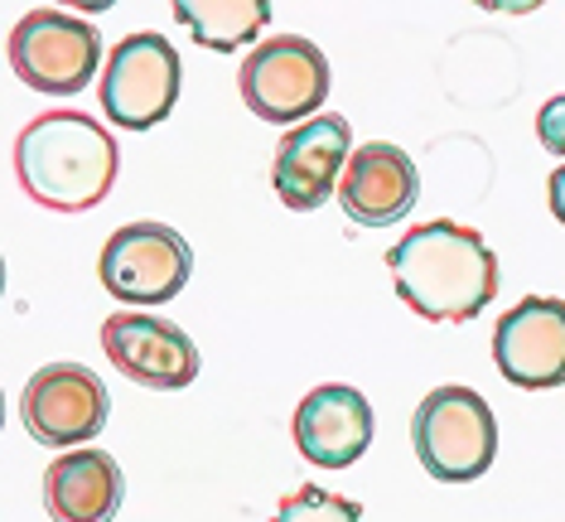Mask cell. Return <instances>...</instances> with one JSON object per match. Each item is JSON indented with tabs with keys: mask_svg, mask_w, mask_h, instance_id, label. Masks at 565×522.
<instances>
[{
	"mask_svg": "<svg viewBox=\"0 0 565 522\" xmlns=\"http://www.w3.org/2000/svg\"><path fill=\"white\" fill-rule=\"evenodd\" d=\"M396 300L426 324H469L498 296V257L483 233L465 223H420L387 247Z\"/></svg>",
	"mask_w": 565,
	"mask_h": 522,
	"instance_id": "obj_1",
	"label": "cell"
},
{
	"mask_svg": "<svg viewBox=\"0 0 565 522\" xmlns=\"http://www.w3.org/2000/svg\"><path fill=\"white\" fill-rule=\"evenodd\" d=\"M121 170L117 136L87 111H44L15 136V180L40 209L87 213L111 194Z\"/></svg>",
	"mask_w": 565,
	"mask_h": 522,
	"instance_id": "obj_2",
	"label": "cell"
},
{
	"mask_svg": "<svg viewBox=\"0 0 565 522\" xmlns=\"http://www.w3.org/2000/svg\"><path fill=\"white\" fill-rule=\"evenodd\" d=\"M411 445L430 479H483L498 455V422L473 387H435L411 416Z\"/></svg>",
	"mask_w": 565,
	"mask_h": 522,
	"instance_id": "obj_3",
	"label": "cell"
},
{
	"mask_svg": "<svg viewBox=\"0 0 565 522\" xmlns=\"http://www.w3.org/2000/svg\"><path fill=\"white\" fill-rule=\"evenodd\" d=\"M184 68L164 34H126L102 63V117L117 131H150L174 111Z\"/></svg>",
	"mask_w": 565,
	"mask_h": 522,
	"instance_id": "obj_4",
	"label": "cell"
},
{
	"mask_svg": "<svg viewBox=\"0 0 565 522\" xmlns=\"http://www.w3.org/2000/svg\"><path fill=\"white\" fill-rule=\"evenodd\" d=\"M10 68L30 93L73 97L97 78L102 34L97 24L68 15V10H30L10 30Z\"/></svg>",
	"mask_w": 565,
	"mask_h": 522,
	"instance_id": "obj_5",
	"label": "cell"
},
{
	"mask_svg": "<svg viewBox=\"0 0 565 522\" xmlns=\"http://www.w3.org/2000/svg\"><path fill=\"white\" fill-rule=\"evenodd\" d=\"M97 276L126 305H164L194 276V247L170 223H126L102 247Z\"/></svg>",
	"mask_w": 565,
	"mask_h": 522,
	"instance_id": "obj_6",
	"label": "cell"
},
{
	"mask_svg": "<svg viewBox=\"0 0 565 522\" xmlns=\"http://www.w3.org/2000/svg\"><path fill=\"white\" fill-rule=\"evenodd\" d=\"M242 102L271 126L315 117L329 97V58L300 34H276L242 58Z\"/></svg>",
	"mask_w": 565,
	"mask_h": 522,
	"instance_id": "obj_7",
	"label": "cell"
},
{
	"mask_svg": "<svg viewBox=\"0 0 565 522\" xmlns=\"http://www.w3.org/2000/svg\"><path fill=\"white\" fill-rule=\"evenodd\" d=\"M107 412H111L107 387L83 363H44L24 382L20 397L24 430L49 450H78L83 440H97L102 426H107Z\"/></svg>",
	"mask_w": 565,
	"mask_h": 522,
	"instance_id": "obj_8",
	"label": "cell"
},
{
	"mask_svg": "<svg viewBox=\"0 0 565 522\" xmlns=\"http://www.w3.org/2000/svg\"><path fill=\"white\" fill-rule=\"evenodd\" d=\"M102 353L121 377H131L150 392H179L199 377L194 339L179 324L140 310H117L102 320Z\"/></svg>",
	"mask_w": 565,
	"mask_h": 522,
	"instance_id": "obj_9",
	"label": "cell"
},
{
	"mask_svg": "<svg viewBox=\"0 0 565 522\" xmlns=\"http://www.w3.org/2000/svg\"><path fill=\"white\" fill-rule=\"evenodd\" d=\"M349 156H353V126L343 117H333V111L290 126L276 146V170H271L280 203L295 213L324 209Z\"/></svg>",
	"mask_w": 565,
	"mask_h": 522,
	"instance_id": "obj_10",
	"label": "cell"
},
{
	"mask_svg": "<svg viewBox=\"0 0 565 522\" xmlns=\"http://www.w3.org/2000/svg\"><path fill=\"white\" fill-rule=\"evenodd\" d=\"M493 363L512 387L551 392L565 382V305L556 296H526L493 329Z\"/></svg>",
	"mask_w": 565,
	"mask_h": 522,
	"instance_id": "obj_11",
	"label": "cell"
},
{
	"mask_svg": "<svg viewBox=\"0 0 565 522\" xmlns=\"http://www.w3.org/2000/svg\"><path fill=\"white\" fill-rule=\"evenodd\" d=\"M372 430H377V422H372V402L358 387H343V382L315 387L290 416L295 450L319 469L358 465L372 445Z\"/></svg>",
	"mask_w": 565,
	"mask_h": 522,
	"instance_id": "obj_12",
	"label": "cell"
},
{
	"mask_svg": "<svg viewBox=\"0 0 565 522\" xmlns=\"http://www.w3.org/2000/svg\"><path fill=\"white\" fill-rule=\"evenodd\" d=\"M416 199H420V170L402 146L372 141V146H358L353 156L343 160L339 209L349 213V223L392 227L416 209Z\"/></svg>",
	"mask_w": 565,
	"mask_h": 522,
	"instance_id": "obj_13",
	"label": "cell"
},
{
	"mask_svg": "<svg viewBox=\"0 0 565 522\" xmlns=\"http://www.w3.org/2000/svg\"><path fill=\"white\" fill-rule=\"evenodd\" d=\"M126 479L107 450L78 445L44 469V508L54 522H111L121 513Z\"/></svg>",
	"mask_w": 565,
	"mask_h": 522,
	"instance_id": "obj_14",
	"label": "cell"
},
{
	"mask_svg": "<svg viewBox=\"0 0 565 522\" xmlns=\"http://www.w3.org/2000/svg\"><path fill=\"white\" fill-rule=\"evenodd\" d=\"M174 20L184 24L203 49L227 54V49L252 44L256 34L266 30L271 6H266V0H174Z\"/></svg>",
	"mask_w": 565,
	"mask_h": 522,
	"instance_id": "obj_15",
	"label": "cell"
},
{
	"mask_svg": "<svg viewBox=\"0 0 565 522\" xmlns=\"http://www.w3.org/2000/svg\"><path fill=\"white\" fill-rule=\"evenodd\" d=\"M271 522H363V508L343 499V493L319 489V483H300V489L276 503Z\"/></svg>",
	"mask_w": 565,
	"mask_h": 522,
	"instance_id": "obj_16",
	"label": "cell"
},
{
	"mask_svg": "<svg viewBox=\"0 0 565 522\" xmlns=\"http://www.w3.org/2000/svg\"><path fill=\"white\" fill-rule=\"evenodd\" d=\"M0 290H6V257H0Z\"/></svg>",
	"mask_w": 565,
	"mask_h": 522,
	"instance_id": "obj_17",
	"label": "cell"
},
{
	"mask_svg": "<svg viewBox=\"0 0 565 522\" xmlns=\"http://www.w3.org/2000/svg\"><path fill=\"white\" fill-rule=\"evenodd\" d=\"M0 426H6V397H0Z\"/></svg>",
	"mask_w": 565,
	"mask_h": 522,
	"instance_id": "obj_18",
	"label": "cell"
}]
</instances>
